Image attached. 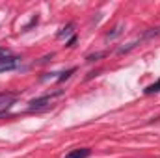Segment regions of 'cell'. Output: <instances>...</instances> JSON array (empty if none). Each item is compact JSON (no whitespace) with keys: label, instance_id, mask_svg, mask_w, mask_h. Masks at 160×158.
<instances>
[{"label":"cell","instance_id":"6da1fadb","mask_svg":"<svg viewBox=\"0 0 160 158\" xmlns=\"http://www.w3.org/2000/svg\"><path fill=\"white\" fill-rule=\"evenodd\" d=\"M62 93H63V91L60 89V91H56V93H52V95H45V97H39V99L30 101V102H28V110H43V108H47V106L52 102V99L58 97V95H62Z\"/></svg>","mask_w":160,"mask_h":158},{"label":"cell","instance_id":"7a4b0ae2","mask_svg":"<svg viewBox=\"0 0 160 158\" xmlns=\"http://www.w3.org/2000/svg\"><path fill=\"white\" fill-rule=\"evenodd\" d=\"M19 63H21V58H19V56H8V58L0 60V73H4V71H13V69H17Z\"/></svg>","mask_w":160,"mask_h":158},{"label":"cell","instance_id":"3957f363","mask_svg":"<svg viewBox=\"0 0 160 158\" xmlns=\"http://www.w3.org/2000/svg\"><path fill=\"white\" fill-rule=\"evenodd\" d=\"M15 101H17V95H15V93H9V91H2V93H0V106L6 104V106L9 108Z\"/></svg>","mask_w":160,"mask_h":158},{"label":"cell","instance_id":"277c9868","mask_svg":"<svg viewBox=\"0 0 160 158\" xmlns=\"http://www.w3.org/2000/svg\"><path fill=\"white\" fill-rule=\"evenodd\" d=\"M89 155H91V151L86 149V147H82V149H73L71 153L65 155V158H88Z\"/></svg>","mask_w":160,"mask_h":158},{"label":"cell","instance_id":"5b68a950","mask_svg":"<svg viewBox=\"0 0 160 158\" xmlns=\"http://www.w3.org/2000/svg\"><path fill=\"white\" fill-rule=\"evenodd\" d=\"M73 28H75V24H73V22H69L65 28H62V30L58 32V37H60V39H63V37L71 36V34H73Z\"/></svg>","mask_w":160,"mask_h":158},{"label":"cell","instance_id":"8992f818","mask_svg":"<svg viewBox=\"0 0 160 158\" xmlns=\"http://www.w3.org/2000/svg\"><path fill=\"white\" fill-rule=\"evenodd\" d=\"M143 93H145V95H153V93H160V78L157 80L155 84H151V86H147Z\"/></svg>","mask_w":160,"mask_h":158},{"label":"cell","instance_id":"52a82bcc","mask_svg":"<svg viewBox=\"0 0 160 158\" xmlns=\"http://www.w3.org/2000/svg\"><path fill=\"white\" fill-rule=\"evenodd\" d=\"M73 73H77V67H71V69H67L65 73H62V75L58 77V82H65V80L73 75Z\"/></svg>","mask_w":160,"mask_h":158},{"label":"cell","instance_id":"ba28073f","mask_svg":"<svg viewBox=\"0 0 160 158\" xmlns=\"http://www.w3.org/2000/svg\"><path fill=\"white\" fill-rule=\"evenodd\" d=\"M106 56V52L102 50V52H95V54H89L88 58H86V62H95V60H99V58H104Z\"/></svg>","mask_w":160,"mask_h":158},{"label":"cell","instance_id":"9c48e42d","mask_svg":"<svg viewBox=\"0 0 160 158\" xmlns=\"http://www.w3.org/2000/svg\"><path fill=\"white\" fill-rule=\"evenodd\" d=\"M158 32H160V28H151V30H149L147 34H143V39H149V37H153V36H157Z\"/></svg>","mask_w":160,"mask_h":158},{"label":"cell","instance_id":"30bf717a","mask_svg":"<svg viewBox=\"0 0 160 158\" xmlns=\"http://www.w3.org/2000/svg\"><path fill=\"white\" fill-rule=\"evenodd\" d=\"M121 34V26H116V28H114V32H112V34H108V39H114V37H116V36H119Z\"/></svg>","mask_w":160,"mask_h":158},{"label":"cell","instance_id":"8fae6325","mask_svg":"<svg viewBox=\"0 0 160 158\" xmlns=\"http://www.w3.org/2000/svg\"><path fill=\"white\" fill-rule=\"evenodd\" d=\"M8 48H0V60H4V58H8Z\"/></svg>","mask_w":160,"mask_h":158},{"label":"cell","instance_id":"7c38bea8","mask_svg":"<svg viewBox=\"0 0 160 158\" xmlns=\"http://www.w3.org/2000/svg\"><path fill=\"white\" fill-rule=\"evenodd\" d=\"M75 45H77V36H73L71 39L67 41V47H75Z\"/></svg>","mask_w":160,"mask_h":158},{"label":"cell","instance_id":"4fadbf2b","mask_svg":"<svg viewBox=\"0 0 160 158\" xmlns=\"http://www.w3.org/2000/svg\"><path fill=\"white\" fill-rule=\"evenodd\" d=\"M9 112H8V108H0V117H6Z\"/></svg>","mask_w":160,"mask_h":158}]
</instances>
